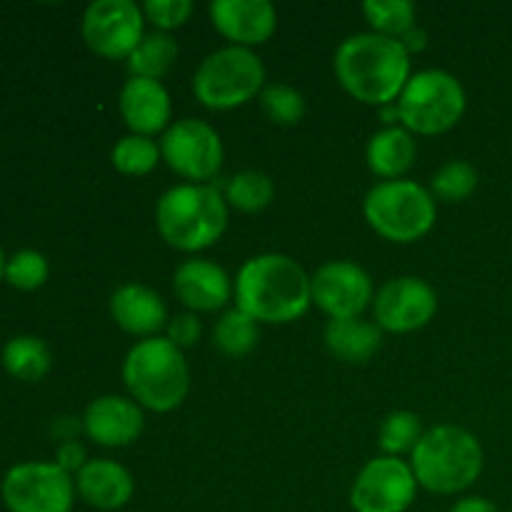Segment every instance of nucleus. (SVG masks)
I'll return each instance as SVG.
<instances>
[{
  "mask_svg": "<svg viewBox=\"0 0 512 512\" xmlns=\"http://www.w3.org/2000/svg\"><path fill=\"white\" fill-rule=\"evenodd\" d=\"M113 165L125 175H148L158 165L160 145L145 135H125L113 148Z\"/></svg>",
  "mask_w": 512,
  "mask_h": 512,
  "instance_id": "c85d7f7f",
  "label": "nucleus"
},
{
  "mask_svg": "<svg viewBox=\"0 0 512 512\" xmlns=\"http://www.w3.org/2000/svg\"><path fill=\"white\" fill-rule=\"evenodd\" d=\"M173 285L183 305H188L190 310H200V313H213V310L225 308L230 295L235 293L228 273L218 263L203 258L185 260L175 270Z\"/></svg>",
  "mask_w": 512,
  "mask_h": 512,
  "instance_id": "f3484780",
  "label": "nucleus"
},
{
  "mask_svg": "<svg viewBox=\"0 0 512 512\" xmlns=\"http://www.w3.org/2000/svg\"><path fill=\"white\" fill-rule=\"evenodd\" d=\"M235 303L255 323H293L313 303L310 278L298 260L280 253L250 258L235 278Z\"/></svg>",
  "mask_w": 512,
  "mask_h": 512,
  "instance_id": "f257e3e1",
  "label": "nucleus"
},
{
  "mask_svg": "<svg viewBox=\"0 0 512 512\" xmlns=\"http://www.w3.org/2000/svg\"><path fill=\"white\" fill-rule=\"evenodd\" d=\"M110 315L115 323L130 335L155 338L163 328H168V308L155 290L145 285L128 283L118 288L110 298Z\"/></svg>",
  "mask_w": 512,
  "mask_h": 512,
  "instance_id": "6ab92c4d",
  "label": "nucleus"
},
{
  "mask_svg": "<svg viewBox=\"0 0 512 512\" xmlns=\"http://www.w3.org/2000/svg\"><path fill=\"white\" fill-rule=\"evenodd\" d=\"M258 338V323H255L248 313H243V310L238 308L220 315V320L215 323L213 330L215 348L223 355H228V358H243V355H248L250 350L258 345Z\"/></svg>",
  "mask_w": 512,
  "mask_h": 512,
  "instance_id": "393cba45",
  "label": "nucleus"
},
{
  "mask_svg": "<svg viewBox=\"0 0 512 512\" xmlns=\"http://www.w3.org/2000/svg\"><path fill=\"white\" fill-rule=\"evenodd\" d=\"M120 115L135 135H155L170 120V95L160 80L130 78L120 90Z\"/></svg>",
  "mask_w": 512,
  "mask_h": 512,
  "instance_id": "a211bd4d",
  "label": "nucleus"
},
{
  "mask_svg": "<svg viewBox=\"0 0 512 512\" xmlns=\"http://www.w3.org/2000/svg\"><path fill=\"white\" fill-rule=\"evenodd\" d=\"M380 343H383V330L378 328V323L368 320H330L325 328V345L335 358L345 363H365L378 353Z\"/></svg>",
  "mask_w": 512,
  "mask_h": 512,
  "instance_id": "4be33fe9",
  "label": "nucleus"
},
{
  "mask_svg": "<svg viewBox=\"0 0 512 512\" xmlns=\"http://www.w3.org/2000/svg\"><path fill=\"white\" fill-rule=\"evenodd\" d=\"M375 320L388 333H413L425 328L438 313V295L425 280L405 275L393 278L373 298Z\"/></svg>",
  "mask_w": 512,
  "mask_h": 512,
  "instance_id": "4468645a",
  "label": "nucleus"
},
{
  "mask_svg": "<svg viewBox=\"0 0 512 512\" xmlns=\"http://www.w3.org/2000/svg\"><path fill=\"white\" fill-rule=\"evenodd\" d=\"M418 493L413 468L400 458H375L365 465L350 490L355 512H405Z\"/></svg>",
  "mask_w": 512,
  "mask_h": 512,
  "instance_id": "f8f14e48",
  "label": "nucleus"
},
{
  "mask_svg": "<svg viewBox=\"0 0 512 512\" xmlns=\"http://www.w3.org/2000/svg\"><path fill=\"white\" fill-rule=\"evenodd\" d=\"M55 463H58L65 473L78 475L80 468L88 463V460H85L83 445H78L75 440H65V443L58 448V460H55Z\"/></svg>",
  "mask_w": 512,
  "mask_h": 512,
  "instance_id": "f704fd0d",
  "label": "nucleus"
},
{
  "mask_svg": "<svg viewBox=\"0 0 512 512\" xmlns=\"http://www.w3.org/2000/svg\"><path fill=\"white\" fill-rule=\"evenodd\" d=\"M165 338L173 345H178L180 350L190 348V345L198 343L200 338V320L193 313H183L178 318H173L168 323V335Z\"/></svg>",
  "mask_w": 512,
  "mask_h": 512,
  "instance_id": "72a5a7b5",
  "label": "nucleus"
},
{
  "mask_svg": "<svg viewBox=\"0 0 512 512\" xmlns=\"http://www.w3.org/2000/svg\"><path fill=\"white\" fill-rule=\"evenodd\" d=\"M363 13L373 25V33L388 38L398 40L415 28V5L410 0H368Z\"/></svg>",
  "mask_w": 512,
  "mask_h": 512,
  "instance_id": "a878e982",
  "label": "nucleus"
},
{
  "mask_svg": "<svg viewBox=\"0 0 512 512\" xmlns=\"http://www.w3.org/2000/svg\"><path fill=\"white\" fill-rule=\"evenodd\" d=\"M190 13H193V3L190 0H148L143 5L145 18L153 25H158L163 33L185 25Z\"/></svg>",
  "mask_w": 512,
  "mask_h": 512,
  "instance_id": "473e14b6",
  "label": "nucleus"
},
{
  "mask_svg": "<svg viewBox=\"0 0 512 512\" xmlns=\"http://www.w3.org/2000/svg\"><path fill=\"white\" fill-rule=\"evenodd\" d=\"M48 260L38 250H18L5 263V280L18 290H38L48 280Z\"/></svg>",
  "mask_w": 512,
  "mask_h": 512,
  "instance_id": "2f4dec72",
  "label": "nucleus"
},
{
  "mask_svg": "<svg viewBox=\"0 0 512 512\" xmlns=\"http://www.w3.org/2000/svg\"><path fill=\"white\" fill-rule=\"evenodd\" d=\"M133 475L113 460H88L75 475V493L98 510H120L133 498Z\"/></svg>",
  "mask_w": 512,
  "mask_h": 512,
  "instance_id": "aec40b11",
  "label": "nucleus"
},
{
  "mask_svg": "<svg viewBox=\"0 0 512 512\" xmlns=\"http://www.w3.org/2000/svg\"><path fill=\"white\" fill-rule=\"evenodd\" d=\"M478 170L465 160H450L445 163L438 173L433 175L430 183V193L435 200H445V203H460V200L470 198L478 188Z\"/></svg>",
  "mask_w": 512,
  "mask_h": 512,
  "instance_id": "c756f323",
  "label": "nucleus"
},
{
  "mask_svg": "<svg viewBox=\"0 0 512 512\" xmlns=\"http://www.w3.org/2000/svg\"><path fill=\"white\" fill-rule=\"evenodd\" d=\"M178 58V43L170 33H150L140 40L138 48L128 58L133 78L160 80Z\"/></svg>",
  "mask_w": 512,
  "mask_h": 512,
  "instance_id": "b1692460",
  "label": "nucleus"
},
{
  "mask_svg": "<svg viewBox=\"0 0 512 512\" xmlns=\"http://www.w3.org/2000/svg\"><path fill=\"white\" fill-rule=\"evenodd\" d=\"M83 430L103 448H125L143 433V410L135 400L103 395L85 408Z\"/></svg>",
  "mask_w": 512,
  "mask_h": 512,
  "instance_id": "dca6fc26",
  "label": "nucleus"
},
{
  "mask_svg": "<svg viewBox=\"0 0 512 512\" xmlns=\"http://www.w3.org/2000/svg\"><path fill=\"white\" fill-rule=\"evenodd\" d=\"M450 512H500L490 500L485 498H465L450 508Z\"/></svg>",
  "mask_w": 512,
  "mask_h": 512,
  "instance_id": "c9c22d12",
  "label": "nucleus"
},
{
  "mask_svg": "<svg viewBox=\"0 0 512 512\" xmlns=\"http://www.w3.org/2000/svg\"><path fill=\"white\" fill-rule=\"evenodd\" d=\"M123 380L140 408L170 413L190 390V370L185 355L168 338H145L130 348L123 360Z\"/></svg>",
  "mask_w": 512,
  "mask_h": 512,
  "instance_id": "7ed1b4c3",
  "label": "nucleus"
},
{
  "mask_svg": "<svg viewBox=\"0 0 512 512\" xmlns=\"http://www.w3.org/2000/svg\"><path fill=\"white\" fill-rule=\"evenodd\" d=\"M465 88L445 70H420L410 75L398 98V115L405 130L418 135H438L460 123L465 113Z\"/></svg>",
  "mask_w": 512,
  "mask_h": 512,
  "instance_id": "6e6552de",
  "label": "nucleus"
},
{
  "mask_svg": "<svg viewBox=\"0 0 512 512\" xmlns=\"http://www.w3.org/2000/svg\"><path fill=\"white\" fill-rule=\"evenodd\" d=\"M400 43H403V48L408 50V53L410 50H423L425 43H428V35H425V30L413 28V30H408L403 38H400Z\"/></svg>",
  "mask_w": 512,
  "mask_h": 512,
  "instance_id": "e433bc0d",
  "label": "nucleus"
},
{
  "mask_svg": "<svg viewBox=\"0 0 512 512\" xmlns=\"http://www.w3.org/2000/svg\"><path fill=\"white\" fill-rule=\"evenodd\" d=\"M410 468L420 488L453 495L470 488L483 473V448L478 438L458 425L428 430L410 453Z\"/></svg>",
  "mask_w": 512,
  "mask_h": 512,
  "instance_id": "20e7f679",
  "label": "nucleus"
},
{
  "mask_svg": "<svg viewBox=\"0 0 512 512\" xmlns=\"http://www.w3.org/2000/svg\"><path fill=\"white\" fill-rule=\"evenodd\" d=\"M265 65L250 48L228 45L200 63L193 78V93L205 108L230 110L245 105L260 93Z\"/></svg>",
  "mask_w": 512,
  "mask_h": 512,
  "instance_id": "0eeeda50",
  "label": "nucleus"
},
{
  "mask_svg": "<svg viewBox=\"0 0 512 512\" xmlns=\"http://www.w3.org/2000/svg\"><path fill=\"white\" fill-rule=\"evenodd\" d=\"M5 263H8V260H5L3 248H0V278H5Z\"/></svg>",
  "mask_w": 512,
  "mask_h": 512,
  "instance_id": "4c0bfd02",
  "label": "nucleus"
},
{
  "mask_svg": "<svg viewBox=\"0 0 512 512\" xmlns=\"http://www.w3.org/2000/svg\"><path fill=\"white\" fill-rule=\"evenodd\" d=\"M160 155L180 178L203 185L223 165V140L213 125L185 118L170 125L160 140Z\"/></svg>",
  "mask_w": 512,
  "mask_h": 512,
  "instance_id": "9d476101",
  "label": "nucleus"
},
{
  "mask_svg": "<svg viewBox=\"0 0 512 512\" xmlns=\"http://www.w3.org/2000/svg\"><path fill=\"white\" fill-rule=\"evenodd\" d=\"M225 195H228V203L233 208L243 210V213H258V210H265L270 205L275 195V185L260 170H243L235 178H230Z\"/></svg>",
  "mask_w": 512,
  "mask_h": 512,
  "instance_id": "bb28decb",
  "label": "nucleus"
},
{
  "mask_svg": "<svg viewBox=\"0 0 512 512\" xmlns=\"http://www.w3.org/2000/svg\"><path fill=\"white\" fill-rule=\"evenodd\" d=\"M260 108L275 125H295L305 115V100L293 85L273 83L260 90Z\"/></svg>",
  "mask_w": 512,
  "mask_h": 512,
  "instance_id": "7c9ffc66",
  "label": "nucleus"
},
{
  "mask_svg": "<svg viewBox=\"0 0 512 512\" xmlns=\"http://www.w3.org/2000/svg\"><path fill=\"white\" fill-rule=\"evenodd\" d=\"M423 423L410 410H395L380 425V450L390 458H398L400 453H413L415 445L423 438Z\"/></svg>",
  "mask_w": 512,
  "mask_h": 512,
  "instance_id": "cd10ccee",
  "label": "nucleus"
},
{
  "mask_svg": "<svg viewBox=\"0 0 512 512\" xmlns=\"http://www.w3.org/2000/svg\"><path fill=\"white\" fill-rule=\"evenodd\" d=\"M310 295L330 320L358 318L373 300V280L360 265L333 260L310 278Z\"/></svg>",
  "mask_w": 512,
  "mask_h": 512,
  "instance_id": "ddd939ff",
  "label": "nucleus"
},
{
  "mask_svg": "<svg viewBox=\"0 0 512 512\" xmlns=\"http://www.w3.org/2000/svg\"><path fill=\"white\" fill-rule=\"evenodd\" d=\"M370 228L393 243H415L435 225V198L413 180H383L363 203Z\"/></svg>",
  "mask_w": 512,
  "mask_h": 512,
  "instance_id": "423d86ee",
  "label": "nucleus"
},
{
  "mask_svg": "<svg viewBox=\"0 0 512 512\" xmlns=\"http://www.w3.org/2000/svg\"><path fill=\"white\" fill-rule=\"evenodd\" d=\"M143 8L133 0H95L83 15V38L103 58H130L143 35Z\"/></svg>",
  "mask_w": 512,
  "mask_h": 512,
  "instance_id": "9b49d317",
  "label": "nucleus"
},
{
  "mask_svg": "<svg viewBox=\"0 0 512 512\" xmlns=\"http://www.w3.org/2000/svg\"><path fill=\"white\" fill-rule=\"evenodd\" d=\"M155 220L165 243L183 253H198L225 233L228 205L210 185H175L158 200Z\"/></svg>",
  "mask_w": 512,
  "mask_h": 512,
  "instance_id": "39448f33",
  "label": "nucleus"
},
{
  "mask_svg": "<svg viewBox=\"0 0 512 512\" xmlns=\"http://www.w3.org/2000/svg\"><path fill=\"white\" fill-rule=\"evenodd\" d=\"M0 495L8 512H70L75 478L58 463H20L5 473Z\"/></svg>",
  "mask_w": 512,
  "mask_h": 512,
  "instance_id": "1a4fd4ad",
  "label": "nucleus"
},
{
  "mask_svg": "<svg viewBox=\"0 0 512 512\" xmlns=\"http://www.w3.org/2000/svg\"><path fill=\"white\" fill-rule=\"evenodd\" d=\"M335 75L360 103L390 105L410 80V53L388 35H350L335 53Z\"/></svg>",
  "mask_w": 512,
  "mask_h": 512,
  "instance_id": "f03ea898",
  "label": "nucleus"
},
{
  "mask_svg": "<svg viewBox=\"0 0 512 512\" xmlns=\"http://www.w3.org/2000/svg\"><path fill=\"white\" fill-rule=\"evenodd\" d=\"M370 170L378 178L400 180L415 163V140L410 130L390 125L370 138L368 150H365Z\"/></svg>",
  "mask_w": 512,
  "mask_h": 512,
  "instance_id": "412c9836",
  "label": "nucleus"
},
{
  "mask_svg": "<svg viewBox=\"0 0 512 512\" xmlns=\"http://www.w3.org/2000/svg\"><path fill=\"white\" fill-rule=\"evenodd\" d=\"M53 355L45 340L35 335H15L3 348V368L23 383H38L48 375Z\"/></svg>",
  "mask_w": 512,
  "mask_h": 512,
  "instance_id": "5701e85b",
  "label": "nucleus"
},
{
  "mask_svg": "<svg viewBox=\"0 0 512 512\" xmlns=\"http://www.w3.org/2000/svg\"><path fill=\"white\" fill-rule=\"evenodd\" d=\"M210 20L238 48H253L275 33L278 13L268 0H213Z\"/></svg>",
  "mask_w": 512,
  "mask_h": 512,
  "instance_id": "2eb2a0df",
  "label": "nucleus"
}]
</instances>
